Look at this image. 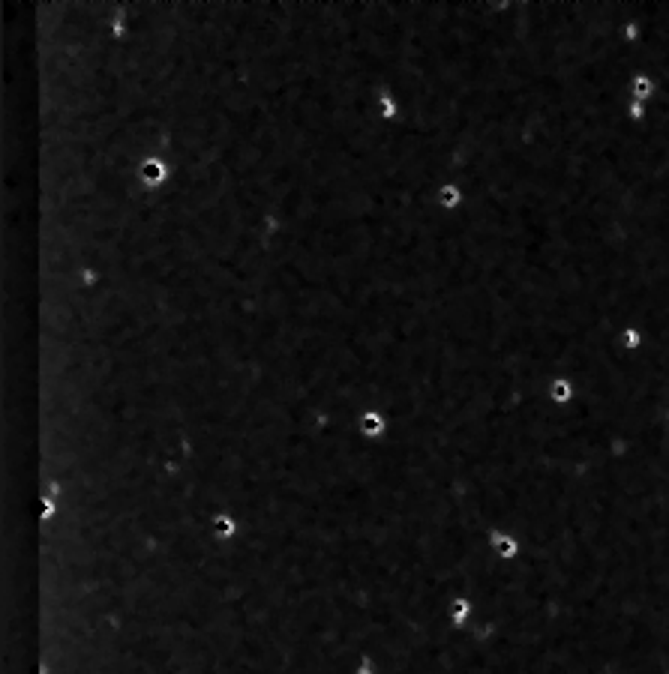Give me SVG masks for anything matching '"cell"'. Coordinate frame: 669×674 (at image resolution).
Segmentation results:
<instances>
[{"label":"cell","instance_id":"1","mask_svg":"<svg viewBox=\"0 0 669 674\" xmlns=\"http://www.w3.org/2000/svg\"><path fill=\"white\" fill-rule=\"evenodd\" d=\"M135 177H138V183H142L144 189H150V192H159V189H166V186L171 183L174 168H171V162L162 159V156H144L142 162H138Z\"/></svg>","mask_w":669,"mask_h":674},{"label":"cell","instance_id":"2","mask_svg":"<svg viewBox=\"0 0 669 674\" xmlns=\"http://www.w3.org/2000/svg\"><path fill=\"white\" fill-rule=\"evenodd\" d=\"M387 429H390V419L382 411H375V408H363L360 411V417H358V435L363 441L378 443L387 435Z\"/></svg>","mask_w":669,"mask_h":674},{"label":"cell","instance_id":"3","mask_svg":"<svg viewBox=\"0 0 669 674\" xmlns=\"http://www.w3.org/2000/svg\"><path fill=\"white\" fill-rule=\"evenodd\" d=\"M547 399L555 405V408H567L576 399V384L571 375H552L547 384Z\"/></svg>","mask_w":669,"mask_h":674},{"label":"cell","instance_id":"4","mask_svg":"<svg viewBox=\"0 0 669 674\" xmlns=\"http://www.w3.org/2000/svg\"><path fill=\"white\" fill-rule=\"evenodd\" d=\"M375 114L382 117L384 123H396L402 117V103L399 96L390 91V87H375Z\"/></svg>","mask_w":669,"mask_h":674},{"label":"cell","instance_id":"5","mask_svg":"<svg viewBox=\"0 0 669 674\" xmlns=\"http://www.w3.org/2000/svg\"><path fill=\"white\" fill-rule=\"evenodd\" d=\"M445 615L453 629H469V620L474 617V600L471 596H450Z\"/></svg>","mask_w":669,"mask_h":674},{"label":"cell","instance_id":"6","mask_svg":"<svg viewBox=\"0 0 669 674\" xmlns=\"http://www.w3.org/2000/svg\"><path fill=\"white\" fill-rule=\"evenodd\" d=\"M435 204L445 210V213H459L465 207V189L459 183H453V180H445V183H438L435 189Z\"/></svg>","mask_w":669,"mask_h":674},{"label":"cell","instance_id":"7","mask_svg":"<svg viewBox=\"0 0 669 674\" xmlns=\"http://www.w3.org/2000/svg\"><path fill=\"white\" fill-rule=\"evenodd\" d=\"M615 342H618V348H622L624 354H630V357H636V354H642V351H646V345H648V336H646V330H642L639 324H627V327H622V330H618Z\"/></svg>","mask_w":669,"mask_h":674},{"label":"cell","instance_id":"8","mask_svg":"<svg viewBox=\"0 0 669 674\" xmlns=\"http://www.w3.org/2000/svg\"><path fill=\"white\" fill-rule=\"evenodd\" d=\"M630 99L651 105L654 99H658V79L648 72H636L634 79H630Z\"/></svg>","mask_w":669,"mask_h":674},{"label":"cell","instance_id":"9","mask_svg":"<svg viewBox=\"0 0 669 674\" xmlns=\"http://www.w3.org/2000/svg\"><path fill=\"white\" fill-rule=\"evenodd\" d=\"M627 120L634 126H642L648 120V105L646 103H636V99H627Z\"/></svg>","mask_w":669,"mask_h":674}]
</instances>
